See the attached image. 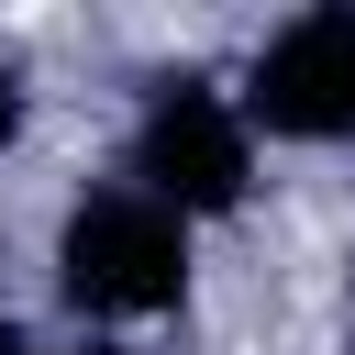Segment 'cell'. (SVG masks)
<instances>
[{
	"mask_svg": "<svg viewBox=\"0 0 355 355\" xmlns=\"http://www.w3.org/2000/svg\"><path fill=\"white\" fill-rule=\"evenodd\" d=\"M0 133H11V89H0Z\"/></svg>",
	"mask_w": 355,
	"mask_h": 355,
	"instance_id": "277c9868",
	"label": "cell"
},
{
	"mask_svg": "<svg viewBox=\"0 0 355 355\" xmlns=\"http://www.w3.org/2000/svg\"><path fill=\"white\" fill-rule=\"evenodd\" d=\"M178 277H189V222L178 211H155L144 189L78 200V222H67V288L89 311H155V300H178Z\"/></svg>",
	"mask_w": 355,
	"mask_h": 355,
	"instance_id": "6da1fadb",
	"label": "cell"
},
{
	"mask_svg": "<svg viewBox=\"0 0 355 355\" xmlns=\"http://www.w3.org/2000/svg\"><path fill=\"white\" fill-rule=\"evenodd\" d=\"M244 122H266V133H355V22H344V11L288 22V33L255 55Z\"/></svg>",
	"mask_w": 355,
	"mask_h": 355,
	"instance_id": "3957f363",
	"label": "cell"
},
{
	"mask_svg": "<svg viewBox=\"0 0 355 355\" xmlns=\"http://www.w3.org/2000/svg\"><path fill=\"white\" fill-rule=\"evenodd\" d=\"M133 189L155 200V211H222L233 189H244V111L233 100H211V89H166L155 111H144V144H133Z\"/></svg>",
	"mask_w": 355,
	"mask_h": 355,
	"instance_id": "7a4b0ae2",
	"label": "cell"
}]
</instances>
